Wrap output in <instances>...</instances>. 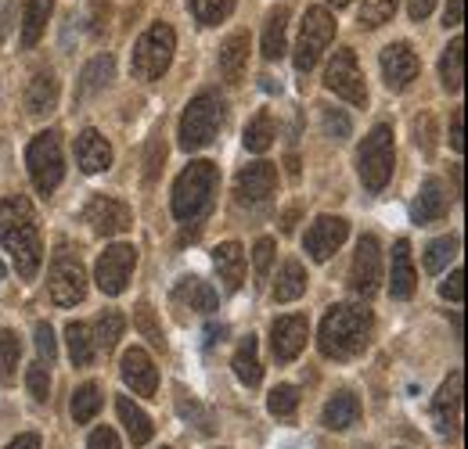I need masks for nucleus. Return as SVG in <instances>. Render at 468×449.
<instances>
[{"label": "nucleus", "mask_w": 468, "mask_h": 449, "mask_svg": "<svg viewBox=\"0 0 468 449\" xmlns=\"http://www.w3.org/2000/svg\"><path fill=\"white\" fill-rule=\"evenodd\" d=\"M328 4H332V7H346L350 0H328Z\"/></svg>", "instance_id": "nucleus-59"}, {"label": "nucleus", "mask_w": 468, "mask_h": 449, "mask_svg": "<svg viewBox=\"0 0 468 449\" xmlns=\"http://www.w3.org/2000/svg\"><path fill=\"white\" fill-rule=\"evenodd\" d=\"M18 360H22V341L15 331H0V385H7L18 371Z\"/></svg>", "instance_id": "nucleus-40"}, {"label": "nucleus", "mask_w": 468, "mask_h": 449, "mask_svg": "<svg viewBox=\"0 0 468 449\" xmlns=\"http://www.w3.org/2000/svg\"><path fill=\"white\" fill-rule=\"evenodd\" d=\"M447 209H451V198H447V191H443V180L429 176V180L421 183V191H418L414 209H410L414 224H436V220L447 216Z\"/></svg>", "instance_id": "nucleus-20"}, {"label": "nucleus", "mask_w": 468, "mask_h": 449, "mask_svg": "<svg viewBox=\"0 0 468 449\" xmlns=\"http://www.w3.org/2000/svg\"><path fill=\"white\" fill-rule=\"evenodd\" d=\"M454 252H458V237L451 234V237H436L429 248H425V270L429 274H440L451 259H454Z\"/></svg>", "instance_id": "nucleus-42"}, {"label": "nucleus", "mask_w": 468, "mask_h": 449, "mask_svg": "<svg viewBox=\"0 0 468 449\" xmlns=\"http://www.w3.org/2000/svg\"><path fill=\"white\" fill-rule=\"evenodd\" d=\"M0 277H4V263H0Z\"/></svg>", "instance_id": "nucleus-60"}, {"label": "nucleus", "mask_w": 468, "mask_h": 449, "mask_svg": "<svg viewBox=\"0 0 468 449\" xmlns=\"http://www.w3.org/2000/svg\"><path fill=\"white\" fill-rule=\"evenodd\" d=\"M335 40V18L328 7H306L303 26H299V44H295V68L310 72L321 55L328 51V44Z\"/></svg>", "instance_id": "nucleus-8"}, {"label": "nucleus", "mask_w": 468, "mask_h": 449, "mask_svg": "<svg viewBox=\"0 0 468 449\" xmlns=\"http://www.w3.org/2000/svg\"><path fill=\"white\" fill-rule=\"evenodd\" d=\"M133 266H137V248L133 245H112L98 256L94 281L105 295H122L130 277H133Z\"/></svg>", "instance_id": "nucleus-11"}, {"label": "nucleus", "mask_w": 468, "mask_h": 449, "mask_svg": "<svg viewBox=\"0 0 468 449\" xmlns=\"http://www.w3.org/2000/svg\"><path fill=\"white\" fill-rule=\"evenodd\" d=\"M393 166H397L393 126L378 122V126H375V130L364 137V144H360V151H356V169H360L364 187H367L371 194L386 191V183L393 180Z\"/></svg>", "instance_id": "nucleus-4"}, {"label": "nucleus", "mask_w": 468, "mask_h": 449, "mask_svg": "<svg viewBox=\"0 0 468 449\" xmlns=\"http://www.w3.org/2000/svg\"><path fill=\"white\" fill-rule=\"evenodd\" d=\"M382 76H386V87L389 90H408L418 76V55L410 51V44H389L382 47Z\"/></svg>", "instance_id": "nucleus-16"}, {"label": "nucleus", "mask_w": 468, "mask_h": 449, "mask_svg": "<svg viewBox=\"0 0 468 449\" xmlns=\"http://www.w3.org/2000/svg\"><path fill=\"white\" fill-rule=\"evenodd\" d=\"M274 137H278V130H274V119L271 112H260L256 119H249V126H245V148L249 151H256V155H263L271 144H274Z\"/></svg>", "instance_id": "nucleus-36"}, {"label": "nucleus", "mask_w": 468, "mask_h": 449, "mask_svg": "<svg viewBox=\"0 0 468 449\" xmlns=\"http://www.w3.org/2000/svg\"><path fill=\"white\" fill-rule=\"evenodd\" d=\"M163 449H166V446H163Z\"/></svg>", "instance_id": "nucleus-61"}, {"label": "nucleus", "mask_w": 468, "mask_h": 449, "mask_svg": "<svg viewBox=\"0 0 468 449\" xmlns=\"http://www.w3.org/2000/svg\"><path fill=\"white\" fill-rule=\"evenodd\" d=\"M274 237H260L256 241V248H252V263H256V274L260 277H267V270H271V263H274Z\"/></svg>", "instance_id": "nucleus-48"}, {"label": "nucleus", "mask_w": 468, "mask_h": 449, "mask_svg": "<svg viewBox=\"0 0 468 449\" xmlns=\"http://www.w3.org/2000/svg\"><path fill=\"white\" fill-rule=\"evenodd\" d=\"M346 234H350V224L343 220V216H317L310 230H306V256L314 259V263H324V259H332L339 248H343V241H346Z\"/></svg>", "instance_id": "nucleus-15"}, {"label": "nucleus", "mask_w": 468, "mask_h": 449, "mask_svg": "<svg viewBox=\"0 0 468 449\" xmlns=\"http://www.w3.org/2000/svg\"><path fill=\"white\" fill-rule=\"evenodd\" d=\"M122 381L133 389V395H155L159 392V371L144 349L122 352Z\"/></svg>", "instance_id": "nucleus-19"}, {"label": "nucleus", "mask_w": 468, "mask_h": 449, "mask_svg": "<svg viewBox=\"0 0 468 449\" xmlns=\"http://www.w3.org/2000/svg\"><path fill=\"white\" fill-rule=\"evenodd\" d=\"M0 241L11 252L18 277L33 281L40 263H44V237H40V224H37L29 198L15 194V198L0 202Z\"/></svg>", "instance_id": "nucleus-1"}, {"label": "nucleus", "mask_w": 468, "mask_h": 449, "mask_svg": "<svg viewBox=\"0 0 468 449\" xmlns=\"http://www.w3.org/2000/svg\"><path fill=\"white\" fill-rule=\"evenodd\" d=\"M37 352H40V363H55V356H58V341H55V331H51V324H37Z\"/></svg>", "instance_id": "nucleus-47"}, {"label": "nucleus", "mask_w": 468, "mask_h": 449, "mask_svg": "<svg viewBox=\"0 0 468 449\" xmlns=\"http://www.w3.org/2000/svg\"><path fill=\"white\" fill-rule=\"evenodd\" d=\"M440 295H443V298H451V302H462V298H465V274H462V270H454L447 281L440 284Z\"/></svg>", "instance_id": "nucleus-49"}, {"label": "nucleus", "mask_w": 468, "mask_h": 449, "mask_svg": "<svg viewBox=\"0 0 468 449\" xmlns=\"http://www.w3.org/2000/svg\"><path fill=\"white\" fill-rule=\"evenodd\" d=\"M414 133H418V148H425V155H432L436 141H432V119H429V115L414 122Z\"/></svg>", "instance_id": "nucleus-50"}, {"label": "nucleus", "mask_w": 468, "mask_h": 449, "mask_svg": "<svg viewBox=\"0 0 468 449\" xmlns=\"http://www.w3.org/2000/svg\"><path fill=\"white\" fill-rule=\"evenodd\" d=\"M321 122H324V133H328L332 141H346L353 130L350 115L343 112V109H324V112H321Z\"/></svg>", "instance_id": "nucleus-45"}, {"label": "nucleus", "mask_w": 468, "mask_h": 449, "mask_svg": "<svg viewBox=\"0 0 468 449\" xmlns=\"http://www.w3.org/2000/svg\"><path fill=\"white\" fill-rule=\"evenodd\" d=\"M274 187H278V169L274 162H252L238 172L234 180V202L238 205H249V209H260L274 198Z\"/></svg>", "instance_id": "nucleus-12"}, {"label": "nucleus", "mask_w": 468, "mask_h": 449, "mask_svg": "<svg viewBox=\"0 0 468 449\" xmlns=\"http://www.w3.org/2000/svg\"><path fill=\"white\" fill-rule=\"evenodd\" d=\"M245 65H249V33H234L220 47V76L238 87L245 79Z\"/></svg>", "instance_id": "nucleus-25"}, {"label": "nucleus", "mask_w": 468, "mask_h": 449, "mask_svg": "<svg viewBox=\"0 0 468 449\" xmlns=\"http://www.w3.org/2000/svg\"><path fill=\"white\" fill-rule=\"evenodd\" d=\"M397 4H400V0H364V7H360V26H364V29H382L386 22H393Z\"/></svg>", "instance_id": "nucleus-41"}, {"label": "nucleus", "mask_w": 468, "mask_h": 449, "mask_svg": "<svg viewBox=\"0 0 468 449\" xmlns=\"http://www.w3.org/2000/svg\"><path fill=\"white\" fill-rule=\"evenodd\" d=\"M26 385H29V395L37 402H48V395H51V374H48V367L44 363H33L26 371Z\"/></svg>", "instance_id": "nucleus-46"}, {"label": "nucleus", "mask_w": 468, "mask_h": 449, "mask_svg": "<svg viewBox=\"0 0 468 449\" xmlns=\"http://www.w3.org/2000/svg\"><path fill=\"white\" fill-rule=\"evenodd\" d=\"M303 291H306V270H303V263L289 259V263L278 270V281H274V302H295Z\"/></svg>", "instance_id": "nucleus-35"}, {"label": "nucleus", "mask_w": 468, "mask_h": 449, "mask_svg": "<svg viewBox=\"0 0 468 449\" xmlns=\"http://www.w3.org/2000/svg\"><path fill=\"white\" fill-rule=\"evenodd\" d=\"M324 87H328L335 98L350 101L353 109H364V105H367V87H364L360 65H356V55H353L350 47H339L335 57L328 61V68H324Z\"/></svg>", "instance_id": "nucleus-10"}, {"label": "nucleus", "mask_w": 468, "mask_h": 449, "mask_svg": "<svg viewBox=\"0 0 468 449\" xmlns=\"http://www.w3.org/2000/svg\"><path fill=\"white\" fill-rule=\"evenodd\" d=\"M58 105V76L51 68H40L26 87V112L48 115Z\"/></svg>", "instance_id": "nucleus-22"}, {"label": "nucleus", "mask_w": 468, "mask_h": 449, "mask_svg": "<svg viewBox=\"0 0 468 449\" xmlns=\"http://www.w3.org/2000/svg\"><path fill=\"white\" fill-rule=\"evenodd\" d=\"M220 126H224V101H220V94L206 90V94L191 98V105L180 115V133H176L180 148L184 151H198V148L213 144Z\"/></svg>", "instance_id": "nucleus-5"}, {"label": "nucleus", "mask_w": 468, "mask_h": 449, "mask_svg": "<svg viewBox=\"0 0 468 449\" xmlns=\"http://www.w3.org/2000/svg\"><path fill=\"white\" fill-rule=\"evenodd\" d=\"M87 449H119V435L112 432V428H98V432L90 435Z\"/></svg>", "instance_id": "nucleus-52"}, {"label": "nucleus", "mask_w": 468, "mask_h": 449, "mask_svg": "<svg viewBox=\"0 0 468 449\" xmlns=\"http://www.w3.org/2000/svg\"><path fill=\"white\" fill-rule=\"evenodd\" d=\"M213 266H217L224 287H228V291H238L241 281H245V252H241V245H238V241L217 245V248H213Z\"/></svg>", "instance_id": "nucleus-23"}, {"label": "nucleus", "mask_w": 468, "mask_h": 449, "mask_svg": "<svg viewBox=\"0 0 468 449\" xmlns=\"http://www.w3.org/2000/svg\"><path fill=\"white\" fill-rule=\"evenodd\" d=\"M133 317H137V328H141V335L148 338L155 349H163V345H166V338H163V328L155 324V309H152L148 302H141V306L133 309Z\"/></svg>", "instance_id": "nucleus-44"}, {"label": "nucleus", "mask_w": 468, "mask_h": 449, "mask_svg": "<svg viewBox=\"0 0 468 449\" xmlns=\"http://www.w3.org/2000/svg\"><path fill=\"white\" fill-rule=\"evenodd\" d=\"M65 338H69V356H72V363H76V367H90L94 356H98V345H94L90 328L80 324V320H72V324L65 328Z\"/></svg>", "instance_id": "nucleus-34"}, {"label": "nucleus", "mask_w": 468, "mask_h": 449, "mask_svg": "<svg viewBox=\"0 0 468 449\" xmlns=\"http://www.w3.org/2000/svg\"><path fill=\"white\" fill-rule=\"evenodd\" d=\"M451 148L454 151H465V112L462 109L451 119Z\"/></svg>", "instance_id": "nucleus-51"}, {"label": "nucleus", "mask_w": 468, "mask_h": 449, "mask_svg": "<svg viewBox=\"0 0 468 449\" xmlns=\"http://www.w3.org/2000/svg\"><path fill=\"white\" fill-rule=\"evenodd\" d=\"M7 26H11V0H0V40H4Z\"/></svg>", "instance_id": "nucleus-57"}, {"label": "nucleus", "mask_w": 468, "mask_h": 449, "mask_svg": "<svg viewBox=\"0 0 468 449\" xmlns=\"http://www.w3.org/2000/svg\"><path fill=\"white\" fill-rule=\"evenodd\" d=\"M87 295V270L80 263V252H72L69 245H58L55 259H51V298L55 306L69 309L76 302H83Z\"/></svg>", "instance_id": "nucleus-9"}, {"label": "nucleus", "mask_w": 468, "mask_h": 449, "mask_svg": "<svg viewBox=\"0 0 468 449\" xmlns=\"http://www.w3.org/2000/svg\"><path fill=\"white\" fill-rule=\"evenodd\" d=\"M414 284H418V274H414V259H410V245L400 237L393 245V270H389V295L393 298H410L414 295Z\"/></svg>", "instance_id": "nucleus-24"}, {"label": "nucleus", "mask_w": 468, "mask_h": 449, "mask_svg": "<svg viewBox=\"0 0 468 449\" xmlns=\"http://www.w3.org/2000/svg\"><path fill=\"white\" fill-rule=\"evenodd\" d=\"M174 298L180 306L195 309V313H213L217 309V291L202 281V277H180L174 287Z\"/></svg>", "instance_id": "nucleus-26"}, {"label": "nucleus", "mask_w": 468, "mask_h": 449, "mask_svg": "<svg viewBox=\"0 0 468 449\" xmlns=\"http://www.w3.org/2000/svg\"><path fill=\"white\" fill-rule=\"evenodd\" d=\"M371 328H375L371 309L353 306V302H339V306H332V309L324 313V320H321L317 349H321V356H328V360H353V356H360V352L367 349Z\"/></svg>", "instance_id": "nucleus-2"}, {"label": "nucleus", "mask_w": 468, "mask_h": 449, "mask_svg": "<svg viewBox=\"0 0 468 449\" xmlns=\"http://www.w3.org/2000/svg\"><path fill=\"white\" fill-rule=\"evenodd\" d=\"M267 410L274 417H292L295 410H299V389L295 385H278L271 392V399H267Z\"/></svg>", "instance_id": "nucleus-43"}, {"label": "nucleus", "mask_w": 468, "mask_h": 449, "mask_svg": "<svg viewBox=\"0 0 468 449\" xmlns=\"http://www.w3.org/2000/svg\"><path fill=\"white\" fill-rule=\"evenodd\" d=\"M465 22V0H447V15H443V26L454 29Z\"/></svg>", "instance_id": "nucleus-54"}, {"label": "nucleus", "mask_w": 468, "mask_h": 449, "mask_svg": "<svg viewBox=\"0 0 468 449\" xmlns=\"http://www.w3.org/2000/svg\"><path fill=\"white\" fill-rule=\"evenodd\" d=\"M432 7H436V0H408V15L414 22H425L432 15Z\"/></svg>", "instance_id": "nucleus-55"}, {"label": "nucleus", "mask_w": 468, "mask_h": 449, "mask_svg": "<svg viewBox=\"0 0 468 449\" xmlns=\"http://www.w3.org/2000/svg\"><path fill=\"white\" fill-rule=\"evenodd\" d=\"M166 159V148H163V141H152V148H148V172H144V180L152 183L155 180V172H159V162Z\"/></svg>", "instance_id": "nucleus-53"}, {"label": "nucleus", "mask_w": 468, "mask_h": 449, "mask_svg": "<svg viewBox=\"0 0 468 449\" xmlns=\"http://www.w3.org/2000/svg\"><path fill=\"white\" fill-rule=\"evenodd\" d=\"M285 37H289V7H274L263 26V57L267 61H278L285 55Z\"/></svg>", "instance_id": "nucleus-33"}, {"label": "nucleus", "mask_w": 468, "mask_h": 449, "mask_svg": "<svg viewBox=\"0 0 468 449\" xmlns=\"http://www.w3.org/2000/svg\"><path fill=\"white\" fill-rule=\"evenodd\" d=\"M26 166H29L33 187H37L44 198L58 191L61 176H65L58 130H44V133H37V137L29 141V148H26Z\"/></svg>", "instance_id": "nucleus-7"}, {"label": "nucleus", "mask_w": 468, "mask_h": 449, "mask_svg": "<svg viewBox=\"0 0 468 449\" xmlns=\"http://www.w3.org/2000/svg\"><path fill=\"white\" fill-rule=\"evenodd\" d=\"M360 421V402L353 392H335L324 402V428L332 432H346Z\"/></svg>", "instance_id": "nucleus-30"}, {"label": "nucleus", "mask_w": 468, "mask_h": 449, "mask_svg": "<svg viewBox=\"0 0 468 449\" xmlns=\"http://www.w3.org/2000/svg\"><path fill=\"white\" fill-rule=\"evenodd\" d=\"M83 224H90V230L101 234V237H119V234L130 230L133 213H130L122 202H116V198L94 194V198L87 202V209H83Z\"/></svg>", "instance_id": "nucleus-14"}, {"label": "nucleus", "mask_w": 468, "mask_h": 449, "mask_svg": "<svg viewBox=\"0 0 468 449\" xmlns=\"http://www.w3.org/2000/svg\"><path fill=\"white\" fill-rule=\"evenodd\" d=\"M432 421L443 435H458L462 424V374H451L432 399Z\"/></svg>", "instance_id": "nucleus-18"}, {"label": "nucleus", "mask_w": 468, "mask_h": 449, "mask_svg": "<svg viewBox=\"0 0 468 449\" xmlns=\"http://www.w3.org/2000/svg\"><path fill=\"white\" fill-rule=\"evenodd\" d=\"M174 51H176L174 26L155 22V26H148V29L141 33V40L133 44V61H130V68H133L137 79L155 83V79L166 76V68H170V61H174Z\"/></svg>", "instance_id": "nucleus-6"}, {"label": "nucleus", "mask_w": 468, "mask_h": 449, "mask_svg": "<svg viewBox=\"0 0 468 449\" xmlns=\"http://www.w3.org/2000/svg\"><path fill=\"white\" fill-rule=\"evenodd\" d=\"M234 374H238V381L241 385H249V389H256L260 381H263V367H260V345H256V338L249 335L241 345H238V352H234Z\"/></svg>", "instance_id": "nucleus-32"}, {"label": "nucleus", "mask_w": 468, "mask_h": 449, "mask_svg": "<svg viewBox=\"0 0 468 449\" xmlns=\"http://www.w3.org/2000/svg\"><path fill=\"white\" fill-rule=\"evenodd\" d=\"M228 335V328H206V345H217V341H224Z\"/></svg>", "instance_id": "nucleus-58"}, {"label": "nucleus", "mask_w": 468, "mask_h": 449, "mask_svg": "<svg viewBox=\"0 0 468 449\" xmlns=\"http://www.w3.org/2000/svg\"><path fill=\"white\" fill-rule=\"evenodd\" d=\"M7 449H40V435H33V432H26V435H18L15 443Z\"/></svg>", "instance_id": "nucleus-56"}, {"label": "nucleus", "mask_w": 468, "mask_h": 449, "mask_svg": "<svg viewBox=\"0 0 468 449\" xmlns=\"http://www.w3.org/2000/svg\"><path fill=\"white\" fill-rule=\"evenodd\" d=\"M101 389L94 385V381H87V385H80L76 392H72V421L76 424H87V421H94L98 417V410H101Z\"/></svg>", "instance_id": "nucleus-37"}, {"label": "nucleus", "mask_w": 468, "mask_h": 449, "mask_svg": "<svg viewBox=\"0 0 468 449\" xmlns=\"http://www.w3.org/2000/svg\"><path fill=\"white\" fill-rule=\"evenodd\" d=\"M51 11H55V0H26L22 4V47H37V40L48 29Z\"/></svg>", "instance_id": "nucleus-28"}, {"label": "nucleus", "mask_w": 468, "mask_h": 449, "mask_svg": "<svg viewBox=\"0 0 468 449\" xmlns=\"http://www.w3.org/2000/svg\"><path fill=\"white\" fill-rule=\"evenodd\" d=\"M378 281H382V248H378V237L364 234L356 241V256H353L350 266V287L360 298H371L378 291Z\"/></svg>", "instance_id": "nucleus-13"}, {"label": "nucleus", "mask_w": 468, "mask_h": 449, "mask_svg": "<svg viewBox=\"0 0 468 449\" xmlns=\"http://www.w3.org/2000/svg\"><path fill=\"white\" fill-rule=\"evenodd\" d=\"M306 335H310L306 317H278V320L271 324L274 360H278V363H292L295 356L303 352V345H306Z\"/></svg>", "instance_id": "nucleus-17"}, {"label": "nucleus", "mask_w": 468, "mask_h": 449, "mask_svg": "<svg viewBox=\"0 0 468 449\" xmlns=\"http://www.w3.org/2000/svg\"><path fill=\"white\" fill-rule=\"evenodd\" d=\"M122 328H126V320H122V313H116V309H105L98 320H94V345L98 349H105V352H112L116 349V341L122 338Z\"/></svg>", "instance_id": "nucleus-38"}, {"label": "nucleus", "mask_w": 468, "mask_h": 449, "mask_svg": "<svg viewBox=\"0 0 468 449\" xmlns=\"http://www.w3.org/2000/svg\"><path fill=\"white\" fill-rule=\"evenodd\" d=\"M234 4L238 0H187V7H191L198 26H220L234 11Z\"/></svg>", "instance_id": "nucleus-39"}, {"label": "nucleus", "mask_w": 468, "mask_h": 449, "mask_svg": "<svg viewBox=\"0 0 468 449\" xmlns=\"http://www.w3.org/2000/svg\"><path fill=\"white\" fill-rule=\"evenodd\" d=\"M440 79L451 94H458L465 87V40L454 37L447 47H443V57H440Z\"/></svg>", "instance_id": "nucleus-29"}, {"label": "nucleus", "mask_w": 468, "mask_h": 449, "mask_svg": "<svg viewBox=\"0 0 468 449\" xmlns=\"http://www.w3.org/2000/svg\"><path fill=\"white\" fill-rule=\"evenodd\" d=\"M116 410H119V421L126 424V435H130V443L133 446H144V443H152V421H148V413L130 399V395H119L116 399Z\"/></svg>", "instance_id": "nucleus-27"}, {"label": "nucleus", "mask_w": 468, "mask_h": 449, "mask_svg": "<svg viewBox=\"0 0 468 449\" xmlns=\"http://www.w3.org/2000/svg\"><path fill=\"white\" fill-rule=\"evenodd\" d=\"M76 162L83 172H105L112 166V144L98 130H83L76 137Z\"/></svg>", "instance_id": "nucleus-21"}, {"label": "nucleus", "mask_w": 468, "mask_h": 449, "mask_svg": "<svg viewBox=\"0 0 468 449\" xmlns=\"http://www.w3.org/2000/svg\"><path fill=\"white\" fill-rule=\"evenodd\" d=\"M112 72H116V61H112V55H98L94 61H87V68L80 72L76 98H90V94L105 90V87H109V79H112Z\"/></svg>", "instance_id": "nucleus-31"}, {"label": "nucleus", "mask_w": 468, "mask_h": 449, "mask_svg": "<svg viewBox=\"0 0 468 449\" xmlns=\"http://www.w3.org/2000/svg\"><path fill=\"white\" fill-rule=\"evenodd\" d=\"M217 183H220V172H217L213 162H206V159H198V162H191V166L184 169V172L176 176L174 198H170L176 220H184V224L198 220V216L213 205Z\"/></svg>", "instance_id": "nucleus-3"}]
</instances>
